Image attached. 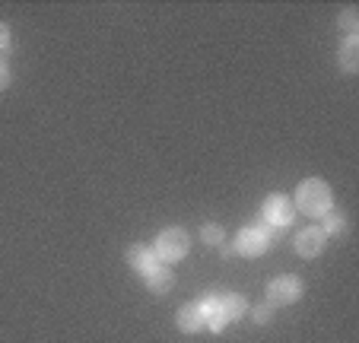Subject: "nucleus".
I'll return each mask as SVG.
<instances>
[{"label": "nucleus", "instance_id": "0eeeda50", "mask_svg": "<svg viewBox=\"0 0 359 343\" xmlns=\"http://www.w3.org/2000/svg\"><path fill=\"white\" fill-rule=\"evenodd\" d=\"M175 328L182 330V334H188V337L203 334V330H207V305H203V299H194V302H188V305L178 309Z\"/></svg>", "mask_w": 359, "mask_h": 343}, {"label": "nucleus", "instance_id": "9d476101", "mask_svg": "<svg viewBox=\"0 0 359 343\" xmlns=\"http://www.w3.org/2000/svg\"><path fill=\"white\" fill-rule=\"evenodd\" d=\"M337 64L346 76H356L359 74V35H346L340 41V51H337Z\"/></svg>", "mask_w": 359, "mask_h": 343}, {"label": "nucleus", "instance_id": "7ed1b4c3", "mask_svg": "<svg viewBox=\"0 0 359 343\" xmlns=\"http://www.w3.org/2000/svg\"><path fill=\"white\" fill-rule=\"evenodd\" d=\"M149 248L156 251V257L165 264V267H172V264L184 261L191 251V236H188V229L182 226H165L163 232L156 236V242L149 245Z\"/></svg>", "mask_w": 359, "mask_h": 343}, {"label": "nucleus", "instance_id": "f03ea898", "mask_svg": "<svg viewBox=\"0 0 359 343\" xmlns=\"http://www.w3.org/2000/svg\"><path fill=\"white\" fill-rule=\"evenodd\" d=\"M273 238H277V232L267 229L261 220H255V222H248V226H242L236 232L232 248H236L238 257H261V255H267V251L273 248Z\"/></svg>", "mask_w": 359, "mask_h": 343}, {"label": "nucleus", "instance_id": "6e6552de", "mask_svg": "<svg viewBox=\"0 0 359 343\" xmlns=\"http://www.w3.org/2000/svg\"><path fill=\"white\" fill-rule=\"evenodd\" d=\"M124 261H128V267L134 270L140 280H147L149 274H156L159 267H163V261L156 257V251L149 248V245H134V248L124 251Z\"/></svg>", "mask_w": 359, "mask_h": 343}, {"label": "nucleus", "instance_id": "2eb2a0df", "mask_svg": "<svg viewBox=\"0 0 359 343\" xmlns=\"http://www.w3.org/2000/svg\"><path fill=\"white\" fill-rule=\"evenodd\" d=\"M273 311H277V309H273L271 302H261V305H255V309H251V321L264 328V324L273 321Z\"/></svg>", "mask_w": 359, "mask_h": 343}, {"label": "nucleus", "instance_id": "423d86ee", "mask_svg": "<svg viewBox=\"0 0 359 343\" xmlns=\"http://www.w3.org/2000/svg\"><path fill=\"white\" fill-rule=\"evenodd\" d=\"M327 245V236L321 232L318 222H309V226H302L296 232V238H292V248H296L299 257H305V261H315V257L325 251Z\"/></svg>", "mask_w": 359, "mask_h": 343}, {"label": "nucleus", "instance_id": "1a4fd4ad", "mask_svg": "<svg viewBox=\"0 0 359 343\" xmlns=\"http://www.w3.org/2000/svg\"><path fill=\"white\" fill-rule=\"evenodd\" d=\"M210 302L217 305V311L226 318V324H238L248 315V299H245L242 292H217V296H210Z\"/></svg>", "mask_w": 359, "mask_h": 343}, {"label": "nucleus", "instance_id": "a211bd4d", "mask_svg": "<svg viewBox=\"0 0 359 343\" xmlns=\"http://www.w3.org/2000/svg\"><path fill=\"white\" fill-rule=\"evenodd\" d=\"M217 251H219V257H223V261H229V257H232V255H236V248H232V245H229V242H223V245H219V248H217Z\"/></svg>", "mask_w": 359, "mask_h": 343}, {"label": "nucleus", "instance_id": "f257e3e1", "mask_svg": "<svg viewBox=\"0 0 359 343\" xmlns=\"http://www.w3.org/2000/svg\"><path fill=\"white\" fill-rule=\"evenodd\" d=\"M290 201L296 207V213L309 216V220H321L334 207V191L325 178H305V182L296 184V194Z\"/></svg>", "mask_w": 359, "mask_h": 343}, {"label": "nucleus", "instance_id": "dca6fc26", "mask_svg": "<svg viewBox=\"0 0 359 343\" xmlns=\"http://www.w3.org/2000/svg\"><path fill=\"white\" fill-rule=\"evenodd\" d=\"M10 48H13V39H10V26H7V22H0V58H4Z\"/></svg>", "mask_w": 359, "mask_h": 343}, {"label": "nucleus", "instance_id": "39448f33", "mask_svg": "<svg viewBox=\"0 0 359 343\" xmlns=\"http://www.w3.org/2000/svg\"><path fill=\"white\" fill-rule=\"evenodd\" d=\"M296 216H299L296 207H292V201L286 194H271L261 203V222H264L267 229H273L277 236L296 222Z\"/></svg>", "mask_w": 359, "mask_h": 343}, {"label": "nucleus", "instance_id": "20e7f679", "mask_svg": "<svg viewBox=\"0 0 359 343\" xmlns=\"http://www.w3.org/2000/svg\"><path fill=\"white\" fill-rule=\"evenodd\" d=\"M302 296H305V283H302V276H296V274H280L264 286V302H271L273 309L296 305Z\"/></svg>", "mask_w": 359, "mask_h": 343}, {"label": "nucleus", "instance_id": "ddd939ff", "mask_svg": "<svg viewBox=\"0 0 359 343\" xmlns=\"http://www.w3.org/2000/svg\"><path fill=\"white\" fill-rule=\"evenodd\" d=\"M201 242L210 245V248H219V245L226 242V226H219V222H203L201 226Z\"/></svg>", "mask_w": 359, "mask_h": 343}, {"label": "nucleus", "instance_id": "4468645a", "mask_svg": "<svg viewBox=\"0 0 359 343\" xmlns=\"http://www.w3.org/2000/svg\"><path fill=\"white\" fill-rule=\"evenodd\" d=\"M337 26L344 29L346 35H359V13H356V7H344V10H340Z\"/></svg>", "mask_w": 359, "mask_h": 343}, {"label": "nucleus", "instance_id": "9b49d317", "mask_svg": "<svg viewBox=\"0 0 359 343\" xmlns=\"http://www.w3.org/2000/svg\"><path fill=\"white\" fill-rule=\"evenodd\" d=\"M321 232H325L327 238H340V236H346V232H350V220H346L344 210H337V207L327 210V213L321 216Z\"/></svg>", "mask_w": 359, "mask_h": 343}, {"label": "nucleus", "instance_id": "f3484780", "mask_svg": "<svg viewBox=\"0 0 359 343\" xmlns=\"http://www.w3.org/2000/svg\"><path fill=\"white\" fill-rule=\"evenodd\" d=\"M10 80H13V76H10V64L0 58V93H4V89H10Z\"/></svg>", "mask_w": 359, "mask_h": 343}, {"label": "nucleus", "instance_id": "f8f14e48", "mask_svg": "<svg viewBox=\"0 0 359 343\" xmlns=\"http://www.w3.org/2000/svg\"><path fill=\"white\" fill-rule=\"evenodd\" d=\"M143 283H147V290L153 292V296H169L172 286H175V274H172V267H165L163 264L156 274H149Z\"/></svg>", "mask_w": 359, "mask_h": 343}]
</instances>
